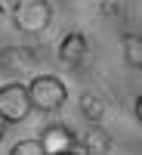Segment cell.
Returning a JSON list of instances; mask_svg holds the SVG:
<instances>
[{
  "label": "cell",
  "mask_w": 142,
  "mask_h": 155,
  "mask_svg": "<svg viewBox=\"0 0 142 155\" xmlns=\"http://www.w3.org/2000/svg\"><path fill=\"white\" fill-rule=\"evenodd\" d=\"M80 149L87 155H108L111 152V134L105 130L102 124H90V130L80 140Z\"/></svg>",
  "instance_id": "7"
},
{
  "label": "cell",
  "mask_w": 142,
  "mask_h": 155,
  "mask_svg": "<svg viewBox=\"0 0 142 155\" xmlns=\"http://www.w3.org/2000/svg\"><path fill=\"white\" fill-rule=\"evenodd\" d=\"M136 118H139V124H142V96L136 99Z\"/></svg>",
  "instance_id": "11"
},
{
  "label": "cell",
  "mask_w": 142,
  "mask_h": 155,
  "mask_svg": "<svg viewBox=\"0 0 142 155\" xmlns=\"http://www.w3.org/2000/svg\"><path fill=\"white\" fill-rule=\"evenodd\" d=\"M31 65H34V53H31V50H25V47H6V50H0V71H3V74L16 78L25 68H31Z\"/></svg>",
  "instance_id": "5"
},
{
  "label": "cell",
  "mask_w": 142,
  "mask_h": 155,
  "mask_svg": "<svg viewBox=\"0 0 142 155\" xmlns=\"http://www.w3.org/2000/svg\"><path fill=\"white\" fill-rule=\"evenodd\" d=\"M12 22L22 34H43L53 22V3L49 0H16Z\"/></svg>",
  "instance_id": "1"
},
{
  "label": "cell",
  "mask_w": 142,
  "mask_h": 155,
  "mask_svg": "<svg viewBox=\"0 0 142 155\" xmlns=\"http://www.w3.org/2000/svg\"><path fill=\"white\" fill-rule=\"evenodd\" d=\"M40 146H43L46 155H68V152H74L80 143L74 140V134L68 130L65 124H49L46 130L40 134Z\"/></svg>",
  "instance_id": "4"
},
{
  "label": "cell",
  "mask_w": 142,
  "mask_h": 155,
  "mask_svg": "<svg viewBox=\"0 0 142 155\" xmlns=\"http://www.w3.org/2000/svg\"><path fill=\"white\" fill-rule=\"evenodd\" d=\"M28 96H31V109L56 112V109L65 106L68 87H65V81L56 78V74H37L34 81L28 84Z\"/></svg>",
  "instance_id": "2"
},
{
  "label": "cell",
  "mask_w": 142,
  "mask_h": 155,
  "mask_svg": "<svg viewBox=\"0 0 142 155\" xmlns=\"http://www.w3.org/2000/svg\"><path fill=\"white\" fill-rule=\"evenodd\" d=\"M0 19H3V3H0Z\"/></svg>",
  "instance_id": "14"
},
{
  "label": "cell",
  "mask_w": 142,
  "mask_h": 155,
  "mask_svg": "<svg viewBox=\"0 0 142 155\" xmlns=\"http://www.w3.org/2000/svg\"><path fill=\"white\" fill-rule=\"evenodd\" d=\"M80 112H84V118L90 124H99L102 115H105V102H102V96H96V93H84L80 96Z\"/></svg>",
  "instance_id": "9"
},
{
  "label": "cell",
  "mask_w": 142,
  "mask_h": 155,
  "mask_svg": "<svg viewBox=\"0 0 142 155\" xmlns=\"http://www.w3.org/2000/svg\"><path fill=\"white\" fill-rule=\"evenodd\" d=\"M121 50H124V62H127V65L142 71V37L127 34L124 41H121Z\"/></svg>",
  "instance_id": "8"
},
{
  "label": "cell",
  "mask_w": 142,
  "mask_h": 155,
  "mask_svg": "<svg viewBox=\"0 0 142 155\" xmlns=\"http://www.w3.org/2000/svg\"><path fill=\"white\" fill-rule=\"evenodd\" d=\"M87 53H90V44H87V37L80 31H68L65 37H62L59 59L65 62V65H80V62L87 59Z\"/></svg>",
  "instance_id": "6"
},
{
  "label": "cell",
  "mask_w": 142,
  "mask_h": 155,
  "mask_svg": "<svg viewBox=\"0 0 142 155\" xmlns=\"http://www.w3.org/2000/svg\"><path fill=\"white\" fill-rule=\"evenodd\" d=\"M31 112V96H28V84L9 81L6 87H0V121L6 124H19L28 118Z\"/></svg>",
  "instance_id": "3"
},
{
  "label": "cell",
  "mask_w": 142,
  "mask_h": 155,
  "mask_svg": "<svg viewBox=\"0 0 142 155\" xmlns=\"http://www.w3.org/2000/svg\"><path fill=\"white\" fill-rule=\"evenodd\" d=\"M9 155H46V152L40 146V140H22V143H16L9 149Z\"/></svg>",
  "instance_id": "10"
},
{
  "label": "cell",
  "mask_w": 142,
  "mask_h": 155,
  "mask_svg": "<svg viewBox=\"0 0 142 155\" xmlns=\"http://www.w3.org/2000/svg\"><path fill=\"white\" fill-rule=\"evenodd\" d=\"M68 155H87V152H84L80 146H77V149H74V152H68Z\"/></svg>",
  "instance_id": "12"
},
{
  "label": "cell",
  "mask_w": 142,
  "mask_h": 155,
  "mask_svg": "<svg viewBox=\"0 0 142 155\" xmlns=\"http://www.w3.org/2000/svg\"><path fill=\"white\" fill-rule=\"evenodd\" d=\"M0 140H3V121H0Z\"/></svg>",
  "instance_id": "13"
}]
</instances>
